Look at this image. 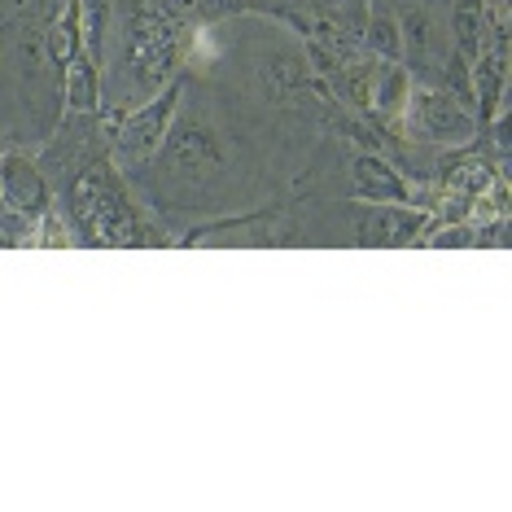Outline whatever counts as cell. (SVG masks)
I'll use <instances>...</instances> for the list:
<instances>
[{"label":"cell","instance_id":"6da1fadb","mask_svg":"<svg viewBox=\"0 0 512 512\" xmlns=\"http://www.w3.org/2000/svg\"><path fill=\"white\" fill-rule=\"evenodd\" d=\"M180 57V27L171 18L158 14H141L127 27V49H123V66L132 75L136 92H145L141 101L158 97L162 84H167L171 66Z\"/></svg>","mask_w":512,"mask_h":512},{"label":"cell","instance_id":"7a4b0ae2","mask_svg":"<svg viewBox=\"0 0 512 512\" xmlns=\"http://www.w3.org/2000/svg\"><path fill=\"white\" fill-rule=\"evenodd\" d=\"M407 132L429 145H469L477 132V119L451 88H412L403 101Z\"/></svg>","mask_w":512,"mask_h":512},{"label":"cell","instance_id":"3957f363","mask_svg":"<svg viewBox=\"0 0 512 512\" xmlns=\"http://www.w3.org/2000/svg\"><path fill=\"white\" fill-rule=\"evenodd\" d=\"M162 171L171 180H189L202 184L206 176H219L224 171V149H219V136L211 123L193 119H171L167 141H162Z\"/></svg>","mask_w":512,"mask_h":512},{"label":"cell","instance_id":"277c9868","mask_svg":"<svg viewBox=\"0 0 512 512\" xmlns=\"http://www.w3.org/2000/svg\"><path fill=\"white\" fill-rule=\"evenodd\" d=\"M176 106H180V88L171 92H158L149 97V106H141L132 119L123 123V132L114 136V154H119V167H141L162 149L167 141V127L176 119Z\"/></svg>","mask_w":512,"mask_h":512},{"label":"cell","instance_id":"5b68a950","mask_svg":"<svg viewBox=\"0 0 512 512\" xmlns=\"http://www.w3.org/2000/svg\"><path fill=\"white\" fill-rule=\"evenodd\" d=\"M416 232H425V215L407 211L399 202H368L359 211V241L364 246H407Z\"/></svg>","mask_w":512,"mask_h":512},{"label":"cell","instance_id":"8992f818","mask_svg":"<svg viewBox=\"0 0 512 512\" xmlns=\"http://www.w3.org/2000/svg\"><path fill=\"white\" fill-rule=\"evenodd\" d=\"M355 193L359 197H377V202H403L407 197V184L399 180V171L381 158H359L355 162Z\"/></svg>","mask_w":512,"mask_h":512},{"label":"cell","instance_id":"52a82bcc","mask_svg":"<svg viewBox=\"0 0 512 512\" xmlns=\"http://www.w3.org/2000/svg\"><path fill=\"white\" fill-rule=\"evenodd\" d=\"M399 44H403L407 57H416V62H434L442 36H438L434 18H429L425 9H412V14L399 22Z\"/></svg>","mask_w":512,"mask_h":512},{"label":"cell","instance_id":"ba28073f","mask_svg":"<svg viewBox=\"0 0 512 512\" xmlns=\"http://www.w3.org/2000/svg\"><path fill=\"white\" fill-rule=\"evenodd\" d=\"M0 176L9 184V206H18V211H40L44 206V184H40L36 171H31V162L9 158Z\"/></svg>","mask_w":512,"mask_h":512},{"label":"cell","instance_id":"9c48e42d","mask_svg":"<svg viewBox=\"0 0 512 512\" xmlns=\"http://www.w3.org/2000/svg\"><path fill=\"white\" fill-rule=\"evenodd\" d=\"M407 92H412V79H407V71L399 62H386L377 71V88H372V97H377V110L381 114H399Z\"/></svg>","mask_w":512,"mask_h":512},{"label":"cell","instance_id":"30bf717a","mask_svg":"<svg viewBox=\"0 0 512 512\" xmlns=\"http://www.w3.org/2000/svg\"><path fill=\"white\" fill-rule=\"evenodd\" d=\"M368 44L381 57H386V62H394V57L403 53V44H399V18H394L390 9H372V14H368Z\"/></svg>","mask_w":512,"mask_h":512},{"label":"cell","instance_id":"8fae6325","mask_svg":"<svg viewBox=\"0 0 512 512\" xmlns=\"http://www.w3.org/2000/svg\"><path fill=\"white\" fill-rule=\"evenodd\" d=\"M504 53H477L473 57V79H477V97H482V106H491L499 97V88H504Z\"/></svg>","mask_w":512,"mask_h":512},{"label":"cell","instance_id":"7c38bea8","mask_svg":"<svg viewBox=\"0 0 512 512\" xmlns=\"http://www.w3.org/2000/svg\"><path fill=\"white\" fill-rule=\"evenodd\" d=\"M486 22L477 9H460L456 14V27H451V44H456V53L460 57H477L482 53V40H486Z\"/></svg>","mask_w":512,"mask_h":512},{"label":"cell","instance_id":"4fadbf2b","mask_svg":"<svg viewBox=\"0 0 512 512\" xmlns=\"http://www.w3.org/2000/svg\"><path fill=\"white\" fill-rule=\"evenodd\" d=\"M92 62H66V88H71V106L75 110H92L97 106V88H92Z\"/></svg>","mask_w":512,"mask_h":512}]
</instances>
